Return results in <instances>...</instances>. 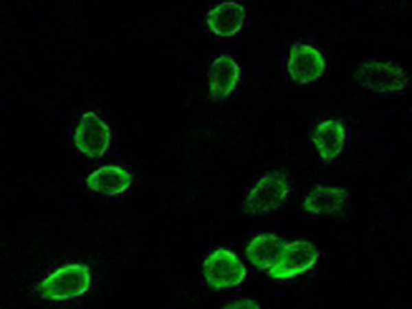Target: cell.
Returning a JSON list of instances; mask_svg holds the SVG:
<instances>
[{"label":"cell","mask_w":412,"mask_h":309,"mask_svg":"<svg viewBox=\"0 0 412 309\" xmlns=\"http://www.w3.org/2000/svg\"><path fill=\"white\" fill-rule=\"evenodd\" d=\"M286 243L277 235L260 234L245 249L247 260L260 271L268 270L279 260Z\"/></svg>","instance_id":"ba28073f"},{"label":"cell","mask_w":412,"mask_h":309,"mask_svg":"<svg viewBox=\"0 0 412 309\" xmlns=\"http://www.w3.org/2000/svg\"><path fill=\"white\" fill-rule=\"evenodd\" d=\"M325 69L322 54L314 47L301 45L290 52L288 70L290 77L299 83H308L321 77Z\"/></svg>","instance_id":"52a82bcc"},{"label":"cell","mask_w":412,"mask_h":309,"mask_svg":"<svg viewBox=\"0 0 412 309\" xmlns=\"http://www.w3.org/2000/svg\"><path fill=\"white\" fill-rule=\"evenodd\" d=\"M289 190V180L285 174H267L257 181L248 194L245 210L252 214L271 212L282 204Z\"/></svg>","instance_id":"3957f363"},{"label":"cell","mask_w":412,"mask_h":309,"mask_svg":"<svg viewBox=\"0 0 412 309\" xmlns=\"http://www.w3.org/2000/svg\"><path fill=\"white\" fill-rule=\"evenodd\" d=\"M202 273L207 285L215 290L233 288L247 275L246 266L234 252L218 248L205 259Z\"/></svg>","instance_id":"7a4b0ae2"},{"label":"cell","mask_w":412,"mask_h":309,"mask_svg":"<svg viewBox=\"0 0 412 309\" xmlns=\"http://www.w3.org/2000/svg\"><path fill=\"white\" fill-rule=\"evenodd\" d=\"M319 252L306 240H297L286 244L277 262L268 269L274 279H287L307 272L317 262Z\"/></svg>","instance_id":"5b68a950"},{"label":"cell","mask_w":412,"mask_h":309,"mask_svg":"<svg viewBox=\"0 0 412 309\" xmlns=\"http://www.w3.org/2000/svg\"><path fill=\"white\" fill-rule=\"evenodd\" d=\"M354 78L361 87L377 93L399 91L407 81L404 69L391 62H364L356 71Z\"/></svg>","instance_id":"277c9868"},{"label":"cell","mask_w":412,"mask_h":309,"mask_svg":"<svg viewBox=\"0 0 412 309\" xmlns=\"http://www.w3.org/2000/svg\"><path fill=\"white\" fill-rule=\"evenodd\" d=\"M225 308H260L258 303L252 299H240L232 303L227 304L223 306Z\"/></svg>","instance_id":"5bb4252c"},{"label":"cell","mask_w":412,"mask_h":309,"mask_svg":"<svg viewBox=\"0 0 412 309\" xmlns=\"http://www.w3.org/2000/svg\"><path fill=\"white\" fill-rule=\"evenodd\" d=\"M312 141L323 159H334L341 153L345 144V127L335 119L323 122L314 129Z\"/></svg>","instance_id":"9c48e42d"},{"label":"cell","mask_w":412,"mask_h":309,"mask_svg":"<svg viewBox=\"0 0 412 309\" xmlns=\"http://www.w3.org/2000/svg\"><path fill=\"white\" fill-rule=\"evenodd\" d=\"M85 180L87 187L91 190L114 196L129 188L133 176L121 167L105 165L91 173Z\"/></svg>","instance_id":"30bf717a"},{"label":"cell","mask_w":412,"mask_h":309,"mask_svg":"<svg viewBox=\"0 0 412 309\" xmlns=\"http://www.w3.org/2000/svg\"><path fill=\"white\" fill-rule=\"evenodd\" d=\"M239 78V67L233 58L221 55L211 64L209 84L214 98L227 96L235 89Z\"/></svg>","instance_id":"4fadbf2b"},{"label":"cell","mask_w":412,"mask_h":309,"mask_svg":"<svg viewBox=\"0 0 412 309\" xmlns=\"http://www.w3.org/2000/svg\"><path fill=\"white\" fill-rule=\"evenodd\" d=\"M242 5L236 1H224L207 12V23L212 32L221 37H230L242 27Z\"/></svg>","instance_id":"8fae6325"},{"label":"cell","mask_w":412,"mask_h":309,"mask_svg":"<svg viewBox=\"0 0 412 309\" xmlns=\"http://www.w3.org/2000/svg\"><path fill=\"white\" fill-rule=\"evenodd\" d=\"M91 275L87 266L71 264L60 267L39 284L43 298L62 301L85 293L90 285Z\"/></svg>","instance_id":"6da1fadb"},{"label":"cell","mask_w":412,"mask_h":309,"mask_svg":"<svg viewBox=\"0 0 412 309\" xmlns=\"http://www.w3.org/2000/svg\"><path fill=\"white\" fill-rule=\"evenodd\" d=\"M348 196V192L343 187L318 186L308 193L302 207L312 214H335L341 211Z\"/></svg>","instance_id":"7c38bea8"},{"label":"cell","mask_w":412,"mask_h":309,"mask_svg":"<svg viewBox=\"0 0 412 309\" xmlns=\"http://www.w3.org/2000/svg\"><path fill=\"white\" fill-rule=\"evenodd\" d=\"M110 137L108 126L93 112L82 116L74 135L77 148L91 159L99 158L104 153Z\"/></svg>","instance_id":"8992f818"}]
</instances>
